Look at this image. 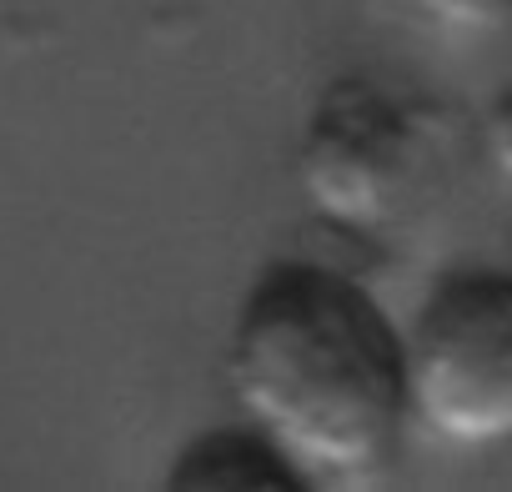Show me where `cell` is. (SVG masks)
<instances>
[{
  "label": "cell",
  "instance_id": "cell-4",
  "mask_svg": "<svg viewBox=\"0 0 512 492\" xmlns=\"http://www.w3.org/2000/svg\"><path fill=\"white\" fill-rule=\"evenodd\" d=\"M166 487L176 492H302L307 477L297 472V462L256 427V422H236V427H206L196 437L181 442V452L166 467Z\"/></svg>",
  "mask_w": 512,
  "mask_h": 492
},
{
  "label": "cell",
  "instance_id": "cell-2",
  "mask_svg": "<svg viewBox=\"0 0 512 492\" xmlns=\"http://www.w3.org/2000/svg\"><path fill=\"white\" fill-rule=\"evenodd\" d=\"M437 166V121L412 96L372 81H332L297 136V191L347 236H387L422 211Z\"/></svg>",
  "mask_w": 512,
  "mask_h": 492
},
{
  "label": "cell",
  "instance_id": "cell-3",
  "mask_svg": "<svg viewBox=\"0 0 512 492\" xmlns=\"http://www.w3.org/2000/svg\"><path fill=\"white\" fill-rule=\"evenodd\" d=\"M412 422L457 452L512 447V272H442L402 327Z\"/></svg>",
  "mask_w": 512,
  "mask_h": 492
},
{
  "label": "cell",
  "instance_id": "cell-5",
  "mask_svg": "<svg viewBox=\"0 0 512 492\" xmlns=\"http://www.w3.org/2000/svg\"><path fill=\"white\" fill-rule=\"evenodd\" d=\"M412 6L457 36H492L502 26H512V0H412Z\"/></svg>",
  "mask_w": 512,
  "mask_h": 492
},
{
  "label": "cell",
  "instance_id": "cell-1",
  "mask_svg": "<svg viewBox=\"0 0 512 492\" xmlns=\"http://www.w3.org/2000/svg\"><path fill=\"white\" fill-rule=\"evenodd\" d=\"M226 382L307 487H377L412 427L402 327L367 282L312 257H277L251 277Z\"/></svg>",
  "mask_w": 512,
  "mask_h": 492
},
{
  "label": "cell",
  "instance_id": "cell-6",
  "mask_svg": "<svg viewBox=\"0 0 512 492\" xmlns=\"http://www.w3.org/2000/svg\"><path fill=\"white\" fill-rule=\"evenodd\" d=\"M482 146H487V161L497 166V176L512 181V76L502 81V91L492 96V106L482 116Z\"/></svg>",
  "mask_w": 512,
  "mask_h": 492
}]
</instances>
